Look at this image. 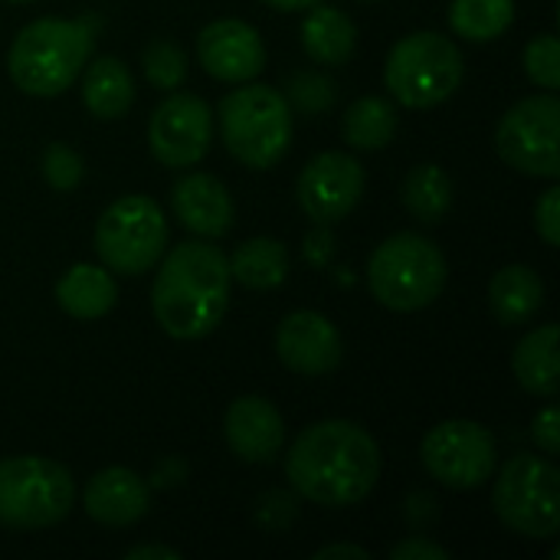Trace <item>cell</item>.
<instances>
[{
    "label": "cell",
    "mask_w": 560,
    "mask_h": 560,
    "mask_svg": "<svg viewBox=\"0 0 560 560\" xmlns=\"http://www.w3.org/2000/svg\"><path fill=\"white\" fill-rule=\"evenodd\" d=\"M384 456L377 440L351 420L312 423L285 456L292 489L325 509H351L381 482Z\"/></svg>",
    "instance_id": "6da1fadb"
},
{
    "label": "cell",
    "mask_w": 560,
    "mask_h": 560,
    "mask_svg": "<svg viewBox=\"0 0 560 560\" xmlns=\"http://www.w3.org/2000/svg\"><path fill=\"white\" fill-rule=\"evenodd\" d=\"M230 262L210 240H184L158 259L151 308L177 341H197L220 328L230 305Z\"/></svg>",
    "instance_id": "7a4b0ae2"
},
{
    "label": "cell",
    "mask_w": 560,
    "mask_h": 560,
    "mask_svg": "<svg viewBox=\"0 0 560 560\" xmlns=\"http://www.w3.org/2000/svg\"><path fill=\"white\" fill-rule=\"evenodd\" d=\"M95 49L89 20L39 16L26 23L7 52V72L23 95H62L85 69Z\"/></svg>",
    "instance_id": "3957f363"
},
{
    "label": "cell",
    "mask_w": 560,
    "mask_h": 560,
    "mask_svg": "<svg viewBox=\"0 0 560 560\" xmlns=\"http://www.w3.org/2000/svg\"><path fill=\"white\" fill-rule=\"evenodd\" d=\"M217 115H220V138L240 164L253 171H269L289 154L295 115L279 89L259 82H240V89L220 98Z\"/></svg>",
    "instance_id": "277c9868"
},
{
    "label": "cell",
    "mask_w": 560,
    "mask_h": 560,
    "mask_svg": "<svg viewBox=\"0 0 560 560\" xmlns=\"http://www.w3.org/2000/svg\"><path fill=\"white\" fill-rule=\"evenodd\" d=\"M446 256L423 233L387 236L368 259V289L390 312H420L446 289Z\"/></svg>",
    "instance_id": "5b68a950"
},
{
    "label": "cell",
    "mask_w": 560,
    "mask_h": 560,
    "mask_svg": "<svg viewBox=\"0 0 560 560\" xmlns=\"http://www.w3.org/2000/svg\"><path fill=\"white\" fill-rule=\"evenodd\" d=\"M463 49L456 39L417 30L394 43L384 62V82L404 108H433L443 105L463 85Z\"/></svg>",
    "instance_id": "8992f818"
},
{
    "label": "cell",
    "mask_w": 560,
    "mask_h": 560,
    "mask_svg": "<svg viewBox=\"0 0 560 560\" xmlns=\"http://www.w3.org/2000/svg\"><path fill=\"white\" fill-rule=\"evenodd\" d=\"M75 502L69 469L46 456H10L0 463V525L36 532L59 525Z\"/></svg>",
    "instance_id": "52a82bcc"
},
{
    "label": "cell",
    "mask_w": 560,
    "mask_h": 560,
    "mask_svg": "<svg viewBox=\"0 0 560 560\" xmlns=\"http://www.w3.org/2000/svg\"><path fill=\"white\" fill-rule=\"evenodd\" d=\"M492 509L509 532L535 541H551L560 528L558 466L532 453L512 456L499 469Z\"/></svg>",
    "instance_id": "ba28073f"
},
{
    "label": "cell",
    "mask_w": 560,
    "mask_h": 560,
    "mask_svg": "<svg viewBox=\"0 0 560 560\" xmlns=\"http://www.w3.org/2000/svg\"><path fill=\"white\" fill-rule=\"evenodd\" d=\"M164 207L144 194H125L105 207L95 223V253L108 272L141 276L158 266L167 249Z\"/></svg>",
    "instance_id": "9c48e42d"
},
{
    "label": "cell",
    "mask_w": 560,
    "mask_h": 560,
    "mask_svg": "<svg viewBox=\"0 0 560 560\" xmlns=\"http://www.w3.org/2000/svg\"><path fill=\"white\" fill-rule=\"evenodd\" d=\"M560 102L555 92L528 95L515 102L499 128H495V148L499 158L528 177H560Z\"/></svg>",
    "instance_id": "30bf717a"
},
{
    "label": "cell",
    "mask_w": 560,
    "mask_h": 560,
    "mask_svg": "<svg viewBox=\"0 0 560 560\" xmlns=\"http://www.w3.org/2000/svg\"><path fill=\"white\" fill-rule=\"evenodd\" d=\"M420 459L440 486L456 492H472L492 479L499 466V446L482 423L446 420L423 436Z\"/></svg>",
    "instance_id": "8fae6325"
},
{
    "label": "cell",
    "mask_w": 560,
    "mask_h": 560,
    "mask_svg": "<svg viewBox=\"0 0 560 560\" xmlns=\"http://www.w3.org/2000/svg\"><path fill=\"white\" fill-rule=\"evenodd\" d=\"M217 131L213 108L194 92H167L151 112L148 148L164 167H194L207 158Z\"/></svg>",
    "instance_id": "7c38bea8"
},
{
    "label": "cell",
    "mask_w": 560,
    "mask_h": 560,
    "mask_svg": "<svg viewBox=\"0 0 560 560\" xmlns=\"http://www.w3.org/2000/svg\"><path fill=\"white\" fill-rule=\"evenodd\" d=\"M364 184L368 174L354 154L322 151L302 167L295 194H299V207L315 223H338L361 203Z\"/></svg>",
    "instance_id": "4fadbf2b"
},
{
    "label": "cell",
    "mask_w": 560,
    "mask_h": 560,
    "mask_svg": "<svg viewBox=\"0 0 560 560\" xmlns=\"http://www.w3.org/2000/svg\"><path fill=\"white\" fill-rule=\"evenodd\" d=\"M200 66L220 82H249L266 69V43L256 26L236 16L213 20L197 36Z\"/></svg>",
    "instance_id": "5bb4252c"
},
{
    "label": "cell",
    "mask_w": 560,
    "mask_h": 560,
    "mask_svg": "<svg viewBox=\"0 0 560 560\" xmlns=\"http://www.w3.org/2000/svg\"><path fill=\"white\" fill-rule=\"evenodd\" d=\"M276 354L279 361L302 377H325L345 358L341 331L322 312H292L276 328Z\"/></svg>",
    "instance_id": "9a60e30c"
},
{
    "label": "cell",
    "mask_w": 560,
    "mask_h": 560,
    "mask_svg": "<svg viewBox=\"0 0 560 560\" xmlns=\"http://www.w3.org/2000/svg\"><path fill=\"white\" fill-rule=\"evenodd\" d=\"M171 213L200 240H220L230 233L236 207L226 184L207 171H190L171 187Z\"/></svg>",
    "instance_id": "2e32d148"
},
{
    "label": "cell",
    "mask_w": 560,
    "mask_h": 560,
    "mask_svg": "<svg viewBox=\"0 0 560 560\" xmlns=\"http://www.w3.org/2000/svg\"><path fill=\"white\" fill-rule=\"evenodd\" d=\"M223 433H226V443H230L236 459L262 466V463H272L282 453L285 420L276 410V404H269L266 397L246 394V397H236L226 407Z\"/></svg>",
    "instance_id": "e0dca14e"
},
{
    "label": "cell",
    "mask_w": 560,
    "mask_h": 560,
    "mask_svg": "<svg viewBox=\"0 0 560 560\" xmlns=\"http://www.w3.org/2000/svg\"><path fill=\"white\" fill-rule=\"evenodd\" d=\"M82 505L92 522H98L105 528H128L148 515L151 489L138 472H131L125 466H108L89 479Z\"/></svg>",
    "instance_id": "ac0fdd59"
},
{
    "label": "cell",
    "mask_w": 560,
    "mask_h": 560,
    "mask_svg": "<svg viewBox=\"0 0 560 560\" xmlns=\"http://www.w3.org/2000/svg\"><path fill=\"white\" fill-rule=\"evenodd\" d=\"M56 302L66 315L79 318V322H95L105 318L115 302H118V285L115 276L105 266H92V262H75L69 272H62V279L56 282Z\"/></svg>",
    "instance_id": "d6986e66"
},
{
    "label": "cell",
    "mask_w": 560,
    "mask_h": 560,
    "mask_svg": "<svg viewBox=\"0 0 560 560\" xmlns=\"http://www.w3.org/2000/svg\"><path fill=\"white\" fill-rule=\"evenodd\" d=\"M82 105L89 115L112 121L135 105V75L118 56H98L82 69Z\"/></svg>",
    "instance_id": "ffe728a7"
},
{
    "label": "cell",
    "mask_w": 560,
    "mask_h": 560,
    "mask_svg": "<svg viewBox=\"0 0 560 560\" xmlns=\"http://www.w3.org/2000/svg\"><path fill=\"white\" fill-rule=\"evenodd\" d=\"M489 305H492V315L499 318V325H505V328L525 325L545 305V282L532 266H522V262L505 266L492 276Z\"/></svg>",
    "instance_id": "44dd1931"
},
{
    "label": "cell",
    "mask_w": 560,
    "mask_h": 560,
    "mask_svg": "<svg viewBox=\"0 0 560 560\" xmlns=\"http://www.w3.org/2000/svg\"><path fill=\"white\" fill-rule=\"evenodd\" d=\"M560 331L558 325H541L535 331H528L515 354H512V371L518 377V384L532 394V397H555L560 387V358H558Z\"/></svg>",
    "instance_id": "7402d4cb"
},
{
    "label": "cell",
    "mask_w": 560,
    "mask_h": 560,
    "mask_svg": "<svg viewBox=\"0 0 560 560\" xmlns=\"http://www.w3.org/2000/svg\"><path fill=\"white\" fill-rule=\"evenodd\" d=\"M302 46L315 62L341 66L358 49V26L345 10L315 3L302 20Z\"/></svg>",
    "instance_id": "603a6c76"
},
{
    "label": "cell",
    "mask_w": 560,
    "mask_h": 560,
    "mask_svg": "<svg viewBox=\"0 0 560 560\" xmlns=\"http://www.w3.org/2000/svg\"><path fill=\"white\" fill-rule=\"evenodd\" d=\"M226 262H230L233 282L253 292L276 289L289 276V249L282 240H272V236H253L240 243L233 256H226Z\"/></svg>",
    "instance_id": "cb8c5ba5"
},
{
    "label": "cell",
    "mask_w": 560,
    "mask_h": 560,
    "mask_svg": "<svg viewBox=\"0 0 560 560\" xmlns=\"http://www.w3.org/2000/svg\"><path fill=\"white\" fill-rule=\"evenodd\" d=\"M400 112L384 95H361L341 118V135L358 151H381L397 138Z\"/></svg>",
    "instance_id": "d4e9b609"
},
{
    "label": "cell",
    "mask_w": 560,
    "mask_h": 560,
    "mask_svg": "<svg viewBox=\"0 0 560 560\" xmlns=\"http://www.w3.org/2000/svg\"><path fill=\"white\" fill-rule=\"evenodd\" d=\"M453 177L440 164H417L407 171L400 184V200L410 210L413 220L433 226L443 223L446 213L453 210Z\"/></svg>",
    "instance_id": "484cf974"
},
{
    "label": "cell",
    "mask_w": 560,
    "mask_h": 560,
    "mask_svg": "<svg viewBox=\"0 0 560 560\" xmlns=\"http://www.w3.org/2000/svg\"><path fill=\"white\" fill-rule=\"evenodd\" d=\"M515 20V0H453L450 26L469 43L499 39Z\"/></svg>",
    "instance_id": "4316f807"
},
{
    "label": "cell",
    "mask_w": 560,
    "mask_h": 560,
    "mask_svg": "<svg viewBox=\"0 0 560 560\" xmlns=\"http://www.w3.org/2000/svg\"><path fill=\"white\" fill-rule=\"evenodd\" d=\"M141 62H144L148 82H151L154 89H161V92L180 89L184 79H187V69H190L187 52H184L174 39H154V43H148Z\"/></svg>",
    "instance_id": "83f0119b"
},
{
    "label": "cell",
    "mask_w": 560,
    "mask_h": 560,
    "mask_svg": "<svg viewBox=\"0 0 560 560\" xmlns=\"http://www.w3.org/2000/svg\"><path fill=\"white\" fill-rule=\"evenodd\" d=\"M522 62H525V75L538 89L555 92L560 85V43L555 33H541V36L528 39V46L522 52Z\"/></svg>",
    "instance_id": "f1b7e54d"
},
{
    "label": "cell",
    "mask_w": 560,
    "mask_h": 560,
    "mask_svg": "<svg viewBox=\"0 0 560 560\" xmlns=\"http://www.w3.org/2000/svg\"><path fill=\"white\" fill-rule=\"evenodd\" d=\"M43 177H46V184L52 187V190H59V194H69V190H75L79 184H82V177H85V161L79 158V151L75 148H69V144H62V141H52L46 151H43Z\"/></svg>",
    "instance_id": "f546056e"
},
{
    "label": "cell",
    "mask_w": 560,
    "mask_h": 560,
    "mask_svg": "<svg viewBox=\"0 0 560 560\" xmlns=\"http://www.w3.org/2000/svg\"><path fill=\"white\" fill-rule=\"evenodd\" d=\"M289 105L302 108V112H322V108H331L335 102V82L325 79V75H315V72H302L292 79L289 85Z\"/></svg>",
    "instance_id": "4dcf8cb0"
},
{
    "label": "cell",
    "mask_w": 560,
    "mask_h": 560,
    "mask_svg": "<svg viewBox=\"0 0 560 560\" xmlns=\"http://www.w3.org/2000/svg\"><path fill=\"white\" fill-rule=\"evenodd\" d=\"M535 230L548 246H560V187H548L535 203Z\"/></svg>",
    "instance_id": "1f68e13d"
},
{
    "label": "cell",
    "mask_w": 560,
    "mask_h": 560,
    "mask_svg": "<svg viewBox=\"0 0 560 560\" xmlns=\"http://www.w3.org/2000/svg\"><path fill=\"white\" fill-rule=\"evenodd\" d=\"M532 440H535V446H538L545 456H558L560 453V413L555 404H548V407L535 417V423H532Z\"/></svg>",
    "instance_id": "d6a6232c"
},
{
    "label": "cell",
    "mask_w": 560,
    "mask_h": 560,
    "mask_svg": "<svg viewBox=\"0 0 560 560\" xmlns=\"http://www.w3.org/2000/svg\"><path fill=\"white\" fill-rule=\"evenodd\" d=\"M390 558L394 560H450V551L446 548H440V545H433L430 538H407V541H400V545H394L390 548Z\"/></svg>",
    "instance_id": "836d02e7"
},
{
    "label": "cell",
    "mask_w": 560,
    "mask_h": 560,
    "mask_svg": "<svg viewBox=\"0 0 560 560\" xmlns=\"http://www.w3.org/2000/svg\"><path fill=\"white\" fill-rule=\"evenodd\" d=\"M128 560H148V558H161V560H180V551L167 548V545H138L131 551H125Z\"/></svg>",
    "instance_id": "e575fe53"
},
{
    "label": "cell",
    "mask_w": 560,
    "mask_h": 560,
    "mask_svg": "<svg viewBox=\"0 0 560 560\" xmlns=\"http://www.w3.org/2000/svg\"><path fill=\"white\" fill-rule=\"evenodd\" d=\"M331 558L368 560L371 555H368L364 548H358V545H325V548H318V551H315V560H331Z\"/></svg>",
    "instance_id": "d590c367"
},
{
    "label": "cell",
    "mask_w": 560,
    "mask_h": 560,
    "mask_svg": "<svg viewBox=\"0 0 560 560\" xmlns=\"http://www.w3.org/2000/svg\"><path fill=\"white\" fill-rule=\"evenodd\" d=\"M266 7L279 10V13H295V10H308L315 3H325V0H262Z\"/></svg>",
    "instance_id": "8d00e7d4"
},
{
    "label": "cell",
    "mask_w": 560,
    "mask_h": 560,
    "mask_svg": "<svg viewBox=\"0 0 560 560\" xmlns=\"http://www.w3.org/2000/svg\"><path fill=\"white\" fill-rule=\"evenodd\" d=\"M10 3H30V0H10Z\"/></svg>",
    "instance_id": "74e56055"
}]
</instances>
